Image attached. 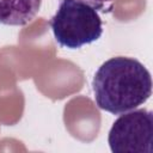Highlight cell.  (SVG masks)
<instances>
[{
	"label": "cell",
	"instance_id": "1",
	"mask_svg": "<svg viewBox=\"0 0 153 153\" xmlns=\"http://www.w3.org/2000/svg\"><path fill=\"white\" fill-rule=\"evenodd\" d=\"M92 88L99 109L121 115L146 103L152 94L149 71L136 59L115 56L97 69Z\"/></svg>",
	"mask_w": 153,
	"mask_h": 153
},
{
	"label": "cell",
	"instance_id": "2",
	"mask_svg": "<svg viewBox=\"0 0 153 153\" xmlns=\"http://www.w3.org/2000/svg\"><path fill=\"white\" fill-rule=\"evenodd\" d=\"M49 24L57 44L67 49L94 43L103 33L98 11L80 0H60Z\"/></svg>",
	"mask_w": 153,
	"mask_h": 153
},
{
	"label": "cell",
	"instance_id": "3",
	"mask_svg": "<svg viewBox=\"0 0 153 153\" xmlns=\"http://www.w3.org/2000/svg\"><path fill=\"white\" fill-rule=\"evenodd\" d=\"M153 114L134 109L121 114L110 128L108 142L114 153H152Z\"/></svg>",
	"mask_w": 153,
	"mask_h": 153
},
{
	"label": "cell",
	"instance_id": "4",
	"mask_svg": "<svg viewBox=\"0 0 153 153\" xmlns=\"http://www.w3.org/2000/svg\"><path fill=\"white\" fill-rule=\"evenodd\" d=\"M42 0H0V24L24 26L37 16Z\"/></svg>",
	"mask_w": 153,
	"mask_h": 153
},
{
	"label": "cell",
	"instance_id": "5",
	"mask_svg": "<svg viewBox=\"0 0 153 153\" xmlns=\"http://www.w3.org/2000/svg\"><path fill=\"white\" fill-rule=\"evenodd\" d=\"M80 1L86 2L87 5L92 6V7L96 8L97 11H104L106 4H111L114 0H80Z\"/></svg>",
	"mask_w": 153,
	"mask_h": 153
}]
</instances>
